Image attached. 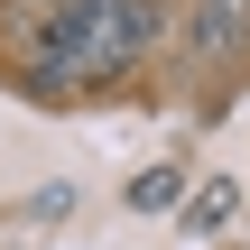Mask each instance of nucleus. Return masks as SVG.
Instances as JSON below:
<instances>
[{
	"mask_svg": "<svg viewBox=\"0 0 250 250\" xmlns=\"http://www.w3.org/2000/svg\"><path fill=\"white\" fill-rule=\"evenodd\" d=\"M176 195H186V167H139L130 176V213H167Z\"/></svg>",
	"mask_w": 250,
	"mask_h": 250,
	"instance_id": "20e7f679",
	"label": "nucleus"
},
{
	"mask_svg": "<svg viewBox=\"0 0 250 250\" xmlns=\"http://www.w3.org/2000/svg\"><path fill=\"white\" fill-rule=\"evenodd\" d=\"M37 9H74V0H37Z\"/></svg>",
	"mask_w": 250,
	"mask_h": 250,
	"instance_id": "39448f33",
	"label": "nucleus"
},
{
	"mask_svg": "<svg viewBox=\"0 0 250 250\" xmlns=\"http://www.w3.org/2000/svg\"><path fill=\"white\" fill-rule=\"evenodd\" d=\"M232 213H241V186H232V176H204V186H195V204H186V223H195V232H223Z\"/></svg>",
	"mask_w": 250,
	"mask_h": 250,
	"instance_id": "7ed1b4c3",
	"label": "nucleus"
},
{
	"mask_svg": "<svg viewBox=\"0 0 250 250\" xmlns=\"http://www.w3.org/2000/svg\"><path fill=\"white\" fill-rule=\"evenodd\" d=\"M241 46H250V0H195V9H186V56L223 65V56H241Z\"/></svg>",
	"mask_w": 250,
	"mask_h": 250,
	"instance_id": "f03ea898",
	"label": "nucleus"
},
{
	"mask_svg": "<svg viewBox=\"0 0 250 250\" xmlns=\"http://www.w3.org/2000/svg\"><path fill=\"white\" fill-rule=\"evenodd\" d=\"M158 37H167L158 0H74V9H46L37 74L46 83H102V74H130Z\"/></svg>",
	"mask_w": 250,
	"mask_h": 250,
	"instance_id": "f257e3e1",
	"label": "nucleus"
}]
</instances>
